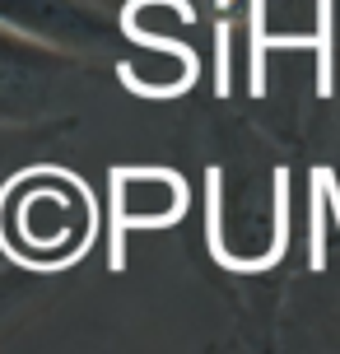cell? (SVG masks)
Instances as JSON below:
<instances>
[{
	"label": "cell",
	"instance_id": "cell-1",
	"mask_svg": "<svg viewBox=\"0 0 340 354\" xmlns=\"http://www.w3.org/2000/svg\"><path fill=\"white\" fill-rule=\"evenodd\" d=\"M93 238V196L66 168L23 163L0 187V257L23 270H61Z\"/></svg>",
	"mask_w": 340,
	"mask_h": 354
},
{
	"label": "cell",
	"instance_id": "cell-2",
	"mask_svg": "<svg viewBox=\"0 0 340 354\" xmlns=\"http://www.w3.org/2000/svg\"><path fill=\"white\" fill-rule=\"evenodd\" d=\"M84 61L0 24V126H37L56 122L61 107L79 98Z\"/></svg>",
	"mask_w": 340,
	"mask_h": 354
},
{
	"label": "cell",
	"instance_id": "cell-4",
	"mask_svg": "<svg viewBox=\"0 0 340 354\" xmlns=\"http://www.w3.org/2000/svg\"><path fill=\"white\" fill-rule=\"evenodd\" d=\"M187 210V182L173 168H117L112 214L117 229H168Z\"/></svg>",
	"mask_w": 340,
	"mask_h": 354
},
{
	"label": "cell",
	"instance_id": "cell-5",
	"mask_svg": "<svg viewBox=\"0 0 340 354\" xmlns=\"http://www.w3.org/2000/svg\"><path fill=\"white\" fill-rule=\"evenodd\" d=\"M117 80L140 98H178L196 84V56L182 42H140L117 52Z\"/></svg>",
	"mask_w": 340,
	"mask_h": 354
},
{
	"label": "cell",
	"instance_id": "cell-7",
	"mask_svg": "<svg viewBox=\"0 0 340 354\" xmlns=\"http://www.w3.org/2000/svg\"><path fill=\"white\" fill-rule=\"evenodd\" d=\"M61 122V117H56ZM56 122H37V126H0V187H5V177L15 173V168H23L28 163V145L47 131V126ZM5 261V257H0Z\"/></svg>",
	"mask_w": 340,
	"mask_h": 354
},
{
	"label": "cell",
	"instance_id": "cell-6",
	"mask_svg": "<svg viewBox=\"0 0 340 354\" xmlns=\"http://www.w3.org/2000/svg\"><path fill=\"white\" fill-rule=\"evenodd\" d=\"M191 28V10L182 0H131L122 15V33L140 42H178Z\"/></svg>",
	"mask_w": 340,
	"mask_h": 354
},
{
	"label": "cell",
	"instance_id": "cell-3",
	"mask_svg": "<svg viewBox=\"0 0 340 354\" xmlns=\"http://www.w3.org/2000/svg\"><path fill=\"white\" fill-rule=\"evenodd\" d=\"M0 24L79 61L126 47L122 19L93 0H0Z\"/></svg>",
	"mask_w": 340,
	"mask_h": 354
}]
</instances>
